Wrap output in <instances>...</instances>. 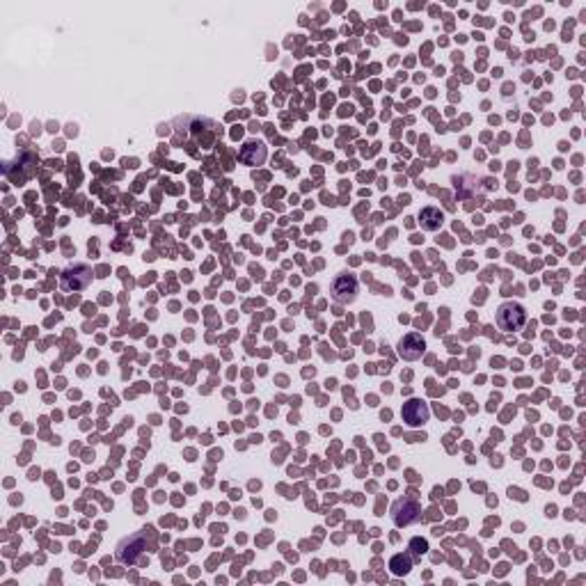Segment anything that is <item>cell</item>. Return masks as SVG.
Returning <instances> with one entry per match:
<instances>
[{
  "label": "cell",
  "mask_w": 586,
  "mask_h": 586,
  "mask_svg": "<svg viewBox=\"0 0 586 586\" xmlns=\"http://www.w3.org/2000/svg\"><path fill=\"white\" fill-rule=\"evenodd\" d=\"M401 415H403V422H406L408 426L417 428V426H424L428 422V417H431V410H428V406H426L424 401L410 399L406 406H403Z\"/></svg>",
  "instance_id": "obj_4"
},
{
  "label": "cell",
  "mask_w": 586,
  "mask_h": 586,
  "mask_svg": "<svg viewBox=\"0 0 586 586\" xmlns=\"http://www.w3.org/2000/svg\"><path fill=\"white\" fill-rule=\"evenodd\" d=\"M419 222H422V227L428 229V232H435V229L442 227L444 216L440 209H435V206H428L422 213H419Z\"/></svg>",
  "instance_id": "obj_7"
},
{
  "label": "cell",
  "mask_w": 586,
  "mask_h": 586,
  "mask_svg": "<svg viewBox=\"0 0 586 586\" xmlns=\"http://www.w3.org/2000/svg\"><path fill=\"white\" fill-rule=\"evenodd\" d=\"M355 293H358V279L353 275L342 273L332 282V298L337 302H351V300H355Z\"/></svg>",
  "instance_id": "obj_5"
},
{
  "label": "cell",
  "mask_w": 586,
  "mask_h": 586,
  "mask_svg": "<svg viewBox=\"0 0 586 586\" xmlns=\"http://www.w3.org/2000/svg\"><path fill=\"white\" fill-rule=\"evenodd\" d=\"M390 568H392V573H394L396 577H403V575H408V573L412 571V561H410V557H406V555H396V557H392V561H390Z\"/></svg>",
  "instance_id": "obj_8"
},
{
  "label": "cell",
  "mask_w": 586,
  "mask_h": 586,
  "mask_svg": "<svg viewBox=\"0 0 586 586\" xmlns=\"http://www.w3.org/2000/svg\"><path fill=\"white\" fill-rule=\"evenodd\" d=\"M527 321V312L522 305L518 302H504L497 309V325L504 332H513V330H520Z\"/></svg>",
  "instance_id": "obj_1"
},
{
  "label": "cell",
  "mask_w": 586,
  "mask_h": 586,
  "mask_svg": "<svg viewBox=\"0 0 586 586\" xmlns=\"http://www.w3.org/2000/svg\"><path fill=\"white\" fill-rule=\"evenodd\" d=\"M410 550H412V555L422 557V555H426L428 543H426L424 539H412V541H410Z\"/></svg>",
  "instance_id": "obj_9"
},
{
  "label": "cell",
  "mask_w": 586,
  "mask_h": 586,
  "mask_svg": "<svg viewBox=\"0 0 586 586\" xmlns=\"http://www.w3.org/2000/svg\"><path fill=\"white\" fill-rule=\"evenodd\" d=\"M392 518H394V525H396V527H408V525L417 522V520L422 518V506H419L415 499L403 497V499H399V501L394 504Z\"/></svg>",
  "instance_id": "obj_2"
},
{
  "label": "cell",
  "mask_w": 586,
  "mask_h": 586,
  "mask_svg": "<svg viewBox=\"0 0 586 586\" xmlns=\"http://www.w3.org/2000/svg\"><path fill=\"white\" fill-rule=\"evenodd\" d=\"M89 282H92V268L85 266V263H78V266L67 268L62 275L64 291H80V288H85Z\"/></svg>",
  "instance_id": "obj_3"
},
{
  "label": "cell",
  "mask_w": 586,
  "mask_h": 586,
  "mask_svg": "<svg viewBox=\"0 0 586 586\" xmlns=\"http://www.w3.org/2000/svg\"><path fill=\"white\" fill-rule=\"evenodd\" d=\"M424 349H426L424 337L417 335V332H410V335H406V337L401 339V344H399V355H401L403 360L415 362V360L422 358Z\"/></svg>",
  "instance_id": "obj_6"
}]
</instances>
